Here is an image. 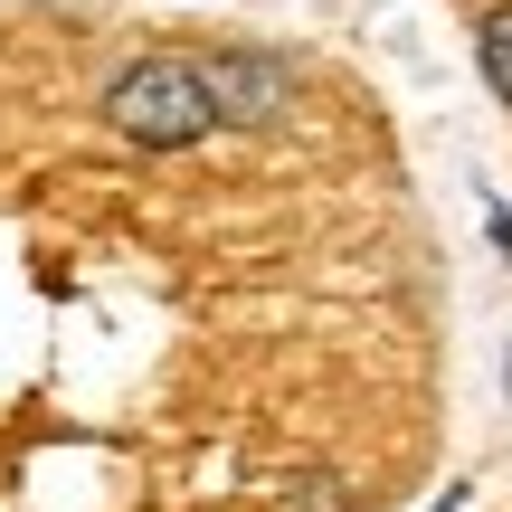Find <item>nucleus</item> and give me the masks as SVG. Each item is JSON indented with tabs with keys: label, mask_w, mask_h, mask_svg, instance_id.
<instances>
[{
	"label": "nucleus",
	"mask_w": 512,
	"mask_h": 512,
	"mask_svg": "<svg viewBox=\"0 0 512 512\" xmlns=\"http://www.w3.org/2000/svg\"><path fill=\"white\" fill-rule=\"evenodd\" d=\"M209 67V105H219V124H238V133H266L275 114L294 105V67L275 48H219V57H200Z\"/></svg>",
	"instance_id": "2"
},
{
	"label": "nucleus",
	"mask_w": 512,
	"mask_h": 512,
	"mask_svg": "<svg viewBox=\"0 0 512 512\" xmlns=\"http://www.w3.org/2000/svg\"><path fill=\"white\" fill-rule=\"evenodd\" d=\"M105 124L124 133V143H143V152H190L219 124L209 67L181 57V48H152V57H133V67H114L105 76Z\"/></svg>",
	"instance_id": "1"
},
{
	"label": "nucleus",
	"mask_w": 512,
	"mask_h": 512,
	"mask_svg": "<svg viewBox=\"0 0 512 512\" xmlns=\"http://www.w3.org/2000/svg\"><path fill=\"white\" fill-rule=\"evenodd\" d=\"M503 380H512V361H503Z\"/></svg>",
	"instance_id": "4"
},
{
	"label": "nucleus",
	"mask_w": 512,
	"mask_h": 512,
	"mask_svg": "<svg viewBox=\"0 0 512 512\" xmlns=\"http://www.w3.org/2000/svg\"><path fill=\"white\" fill-rule=\"evenodd\" d=\"M475 67H484V86L512 105V10H494V19L475 29Z\"/></svg>",
	"instance_id": "3"
}]
</instances>
